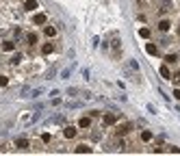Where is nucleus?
<instances>
[{
  "instance_id": "7ed1b4c3",
  "label": "nucleus",
  "mask_w": 180,
  "mask_h": 156,
  "mask_svg": "<svg viewBox=\"0 0 180 156\" xmlns=\"http://www.w3.org/2000/svg\"><path fill=\"white\" fill-rule=\"evenodd\" d=\"M37 9H39L37 0H26V2H24V11H31V13H35Z\"/></svg>"
},
{
  "instance_id": "f3484780",
  "label": "nucleus",
  "mask_w": 180,
  "mask_h": 156,
  "mask_svg": "<svg viewBox=\"0 0 180 156\" xmlns=\"http://www.w3.org/2000/svg\"><path fill=\"white\" fill-rule=\"evenodd\" d=\"M176 61H178L176 54H167V56H165V63H167V65H169V63H176Z\"/></svg>"
},
{
  "instance_id": "20e7f679",
  "label": "nucleus",
  "mask_w": 180,
  "mask_h": 156,
  "mask_svg": "<svg viewBox=\"0 0 180 156\" xmlns=\"http://www.w3.org/2000/svg\"><path fill=\"white\" fill-rule=\"evenodd\" d=\"M93 150H91L89 145H85V143H80V145H76L74 148V154H91Z\"/></svg>"
},
{
  "instance_id": "f03ea898",
  "label": "nucleus",
  "mask_w": 180,
  "mask_h": 156,
  "mask_svg": "<svg viewBox=\"0 0 180 156\" xmlns=\"http://www.w3.org/2000/svg\"><path fill=\"white\" fill-rule=\"evenodd\" d=\"M33 24H35V26H44V24H48L46 13H35V15H33Z\"/></svg>"
},
{
  "instance_id": "9b49d317",
  "label": "nucleus",
  "mask_w": 180,
  "mask_h": 156,
  "mask_svg": "<svg viewBox=\"0 0 180 156\" xmlns=\"http://www.w3.org/2000/svg\"><path fill=\"white\" fill-rule=\"evenodd\" d=\"M15 145H17L20 150H26V148H28V139H26V137H20V139H15Z\"/></svg>"
},
{
  "instance_id": "dca6fc26",
  "label": "nucleus",
  "mask_w": 180,
  "mask_h": 156,
  "mask_svg": "<svg viewBox=\"0 0 180 156\" xmlns=\"http://www.w3.org/2000/svg\"><path fill=\"white\" fill-rule=\"evenodd\" d=\"M139 37L148 39V37H150V28H139Z\"/></svg>"
},
{
  "instance_id": "5701e85b",
  "label": "nucleus",
  "mask_w": 180,
  "mask_h": 156,
  "mask_svg": "<svg viewBox=\"0 0 180 156\" xmlns=\"http://www.w3.org/2000/svg\"><path fill=\"white\" fill-rule=\"evenodd\" d=\"M174 80H176V83H178V85H180V72H178V74H176V76H174Z\"/></svg>"
},
{
  "instance_id": "39448f33",
  "label": "nucleus",
  "mask_w": 180,
  "mask_h": 156,
  "mask_svg": "<svg viewBox=\"0 0 180 156\" xmlns=\"http://www.w3.org/2000/svg\"><path fill=\"white\" fill-rule=\"evenodd\" d=\"M63 137H65V139L76 137V128H74V126H65V128H63Z\"/></svg>"
},
{
  "instance_id": "2eb2a0df",
  "label": "nucleus",
  "mask_w": 180,
  "mask_h": 156,
  "mask_svg": "<svg viewBox=\"0 0 180 156\" xmlns=\"http://www.w3.org/2000/svg\"><path fill=\"white\" fill-rule=\"evenodd\" d=\"M52 50H54V46H52V44H44V46H41V54H50Z\"/></svg>"
},
{
  "instance_id": "423d86ee",
  "label": "nucleus",
  "mask_w": 180,
  "mask_h": 156,
  "mask_svg": "<svg viewBox=\"0 0 180 156\" xmlns=\"http://www.w3.org/2000/svg\"><path fill=\"white\" fill-rule=\"evenodd\" d=\"M2 50L4 52H15V41H11V39L2 41Z\"/></svg>"
},
{
  "instance_id": "4468645a",
  "label": "nucleus",
  "mask_w": 180,
  "mask_h": 156,
  "mask_svg": "<svg viewBox=\"0 0 180 156\" xmlns=\"http://www.w3.org/2000/svg\"><path fill=\"white\" fill-rule=\"evenodd\" d=\"M26 41H28V44L33 46V44H37V41H39V37H37L35 33H28V35H26Z\"/></svg>"
},
{
  "instance_id": "412c9836",
  "label": "nucleus",
  "mask_w": 180,
  "mask_h": 156,
  "mask_svg": "<svg viewBox=\"0 0 180 156\" xmlns=\"http://www.w3.org/2000/svg\"><path fill=\"white\" fill-rule=\"evenodd\" d=\"M41 141H44V143H50V141H52V137L46 132V135H41Z\"/></svg>"
},
{
  "instance_id": "ddd939ff",
  "label": "nucleus",
  "mask_w": 180,
  "mask_h": 156,
  "mask_svg": "<svg viewBox=\"0 0 180 156\" xmlns=\"http://www.w3.org/2000/svg\"><path fill=\"white\" fill-rule=\"evenodd\" d=\"M130 130H133V124H124V126H119V128H117V132H119V135H126V132H130Z\"/></svg>"
},
{
  "instance_id": "6e6552de",
  "label": "nucleus",
  "mask_w": 180,
  "mask_h": 156,
  "mask_svg": "<svg viewBox=\"0 0 180 156\" xmlns=\"http://www.w3.org/2000/svg\"><path fill=\"white\" fill-rule=\"evenodd\" d=\"M78 128H83V130H85V128H91V117H80V119H78Z\"/></svg>"
},
{
  "instance_id": "4be33fe9",
  "label": "nucleus",
  "mask_w": 180,
  "mask_h": 156,
  "mask_svg": "<svg viewBox=\"0 0 180 156\" xmlns=\"http://www.w3.org/2000/svg\"><path fill=\"white\" fill-rule=\"evenodd\" d=\"M174 98H176V100H180V89H176V91H174Z\"/></svg>"
},
{
  "instance_id": "f257e3e1",
  "label": "nucleus",
  "mask_w": 180,
  "mask_h": 156,
  "mask_svg": "<svg viewBox=\"0 0 180 156\" xmlns=\"http://www.w3.org/2000/svg\"><path fill=\"white\" fill-rule=\"evenodd\" d=\"M117 115L115 113H104V117H102V121H104V126H115L117 124Z\"/></svg>"
},
{
  "instance_id": "a211bd4d",
  "label": "nucleus",
  "mask_w": 180,
  "mask_h": 156,
  "mask_svg": "<svg viewBox=\"0 0 180 156\" xmlns=\"http://www.w3.org/2000/svg\"><path fill=\"white\" fill-rule=\"evenodd\" d=\"M145 52H148V54H156V46H152V44H148V46H145Z\"/></svg>"
},
{
  "instance_id": "0eeeda50",
  "label": "nucleus",
  "mask_w": 180,
  "mask_h": 156,
  "mask_svg": "<svg viewBox=\"0 0 180 156\" xmlns=\"http://www.w3.org/2000/svg\"><path fill=\"white\" fill-rule=\"evenodd\" d=\"M44 35L46 37H54V35H56V28L50 26V24H44Z\"/></svg>"
},
{
  "instance_id": "6ab92c4d",
  "label": "nucleus",
  "mask_w": 180,
  "mask_h": 156,
  "mask_svg": "<svg viewBox=\"0 0 180 156\" xmlns=\"http://www.w3.org/2000/svg\"><path fill=\"white\" fill-rule=\"evenodd\" d=\"M20 59H22V54H20V52H15V54H13V59H11V63L15 65V63H20Z\"/></svg>"
},
{
  "instance_id": "aec40b11",
  "label": "nucleus",
  "mask_w": 180,
  "mask_h": 156,
  "mask_svg": "<svg viewBox=\"0 0 180 156\" xmlns=\"http://www.w3.org/2000/svg\"><path fill=\"white\" fill-rule=\"evenodd\" d=\"M9 85V78L7 76H0V87H7Z\"/></svg>"
},
{
  "instance_id": "1a4fd4ad",
  "label": "nucleus",
  "mask_w": 180,
  "mask_h": 156,
  "mask_svg": "<svg viewBox=\"0 0 180 156\" xmlns=\"http://www.w3.org/2000/svg\"><path fill=\"white\" fill-rule=\"evenodd\" d=\"M169 28H172V22H169V20H161V24H158V31H161V33H167Z\"/></svg>"
},
{
  "instance_id": "9d476101",
  "label": "nucleus",
  "mask_w": 180,
  "mask_h": 156,
  "mask_svg": "<svg viewBox=\"0 0 180 156\" xmlns=\"http://www.w3.org/2000/svg\"><path fill=\"white\" fill-rule=\"evenodd\" d=\"M158 72H161V76H163L165 80H172V72H169V67H167V65H161V69H158Z\"/></svg>"
},
{
  "instance_id": "f8f14e48",
  "label": "nucleus",
  "mask_w": 180,
  "mask_h": 156,
  "mask_svg": "<svg viewBox=\"0 0 180 156\" xmlns=\"http://www.w3.org/2000/svg\"><path fill=\"white\" fill-rule=\"evenodd\" d=\"M152 137H154V135H152V130H143V132H141V141H143V143L152 141Z\"/></svg>"
}]
</instances>
